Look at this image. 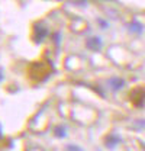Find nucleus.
Masks as SVG:
<instances>
[{"label":"nucleus","instance_id":"nucleus-6","mask_svg":"<svg viewBox=\"0 0 145 151\" xmlns=\"http://www.w3.org/2000/svg\"><path fill=\"white\" fill-rule=\"evenodd\" d=\"M54 135L57 138H65L67 137V128L62 125H57L54 128Z\"/></svg>","mask_w":145,"mask_h":151},{"label":"nucleus","instance_id":"nucleus-5","mask_svg":"<svg viewBox=\"0 0 145 151\" xmlns=\"http://www.w3.org/2000/svg\"><path fill=\"white\" fill-rule=\"evenodd\" d=\"M119 142H121V138H119L118 135H110V137H108V138L105 139V145H106L108 148H115Z\"/></svg>","mask_w":145,"mask_h":151},{"label":"nucleus","instance_id":"nucleus-2","mask_svg":"<svg viewBox=\"0 0 145 151\" xmlns=\"http://www.w3.org/2000/svg\"><path fill=\"white\" fill-rule=\"evenodd\" d=\"M103 47V41L102 38L97 37V35H93L87 39V48L91 50V51H100Z\"/></svg>","mask_w":145,"mask_h":151},{"label":"nucleus","instance_id":"nucleus-3","mask_svg":"<svg viewBox=\"0 0 145 151\" xmlns=\"http://www.w3.org/2000/svg\"><path fill=\"white\" fill-rule=\"evenodd\" d=\"M128 29H129L132 34H135V35H141V34L144 32V25H142L141 22H138V20H134V22H131V23L128 25Z\"/></svg>","mask_w":145,"mask_h":151},{"label":"nucleus","instance_id":"nucleus-1","mask_svg":"<svg viewBox=\"0 0 145 151\" xmlns=\"http://www.w3.org/2000/svg\"><path fill=\"white\" fill-rule=\"evenodd\" d=\"M48 28H47V25H44V23H41V22H38L34 25V31H32V38H34V41H35L36 44H41L45 38L48 37Z\"/></svg>","mask_w":145,"mask_h":151},{"label":"nucleus","instance_id":"nucleus-9","mask_svg":"<svg viewBox=\"0 0 145 151\" xmlns=\"http://www.w3.org/2000/svg\"><path fill=\"white\" fill-rule=\"evenodd\" d=\"M3 77H4V74H3V71H1V70H0V81H1V80H3Z\"/></svg>","mask_w":145,"mask_h":151},{"label":"nucleus","instance_id":"nucleus-7","mask_svg":"<svg viewBox=\"0 0 145 151\" xmlns=\"http://www.w3.org/2000/svg\"><path fill=\"white\" fill-rule=\"evenodd\" d=\"M65 151H83V148L78 147V145H75V144H70V145H67Z\"/></svg>","mask_w":145,"mask_h":151},{"label":"nucleus","instance_id":"nucleus-4","mask_svg":"<svg viewBox=\"0 0 145 151\" xmlns=\"http://www.w3.org/2000/svg\"><path fill=\"white\" fill-rule=\"evenodd\" d=\"M110 86H112L113 90H121V89L125 87V80L121 78V77H113L110 80Z\"/></svg>","mask_w":145,"mask_h":151},{"label":"nucleus","instance_id":"nucleus-8","mask_svg":"<svg viewBox=\"0 0 145 151\" xmlns=\"http://www.w3.org/2000/svg\"><path fill=\"white\" fill-rule=\"evenodd\" d=\"M99 25H100L102 28H108V26H109L108 22H106V20H102V19H99Z\"/></svg>","mask_w":145,"mask_h":151}]
</instances>
